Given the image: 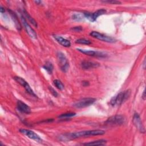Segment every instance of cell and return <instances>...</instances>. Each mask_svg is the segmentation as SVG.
<instances>
[{"label":"cell","mask_w":146,"mask_h":146,"mask_svg":"<svg viewBox=\"0 0 146 146\" xmlns=\"http://www.w3.org/2000/svg\"><path fill=\"white\" fill-rule=\"evenodd\" d=\"M125 119L123 115H116L107 119L105 123L109 125H120L124 123Z\"/></svg>","instance_id":"277c9868"},{"label":"cell","mask_w":146,"mask_h":146,"mask_svg":"<svg viewBox=\"0 0 146 146\" xmlns=\"http://www.w3.org/2000/svg\"><path fill=\"white\" fill-rule=\"evenodd\" d=\"M14 79L18 83H19L20 85H21L22 87H24L26 91L28 94H29L30 95H31L34 97H37L36 94L34 93L33 90L30 87L29 83L24 79H23L22 78H21L20 76H15V77H14Z\"/></svg>","instance_id":"9c48e42d"},{"label":"cell","mask_w":146,"mask_h":146,"mask_svg":"<svg viewBox=\"0 0 146 146\" xmlns=\"http://www.w3.org/2000/svg\"><path fill=\"white\" fill-rule=\"evenodd\" d=\"M76 115V113L75 112H66V113H62L61 115H60L58 117L60 118V119H65V118H69V117H71L72 116H74Z\"/></svg>","instance_id":"ffe728a7"},{"label":"cell","mask_w":146,"mask_h":146,"mask_svg":"<svg viewBox=\"0 0 146 146\" xmlns=\"http://www.w3.org/2000/svg\"><path fill=\"white\" fill-rule=\"evenodd\" d=\"M53 36L54 39L57 41V42H58L60 44H61L63 47H68L71 46V42L69 40L66 38H64L59 35H53Z\"/></svg>","instance_id":"9a60e30c"},{"label":"cell","mask_w":146,"mask_h":146,"mask_svg":"<svg viewBox=\"0 0 146 146\" xmlns=\"http://www.w3.org/2000/svg\"><path fill=\"white\" fill-rule=\"evenodd\" d=\"M72 19L75 20V21H80V20L82 19V17L79 14H74L72 16Z\"/></svg>","instance_id":"484cf974"},{"label":"cell","mask_w":146,"mask_h":146,"mask_svg":"<svg viewBox=\"0 0 146 146\" xmlns=\"http://www.w3.org/2000/svg\"><path fill=\"white\" fill-rule=\"evenodd\" d=\"M48 89H49L50 92L52 94V95L54 96H55V97H57V96H58V94L57 92H56L51 86H49V87H48Z\"/></svg>","instance_id":"cb8c5ba5"},{"label":"cell","mask_w":146,"mask_h":146,"mask_svg":"<svg viewBox=\"0 0 146 146\" xmlns=\"http://www.w3.org/2000/svg\"><path fill=\"white\" fill-rule=\"evenodd\" d=\"M83 83V85L84 86V87H86V86H88L89 85V82L88 81H83L82 82Z\"/></svg>","instance_id":"4316f807"},{"label":"cell","mask_w":146,"mask_h":146,"mask_svg":"<svg viewBox=\"0 0 146 146\" xmlns=\"http://www.w3.org/2000/svg\"><path fill=\"white\" fill-rule=\"evenodd\" d=\"M81 67L83 70H90L91 68H97L100 66V64L98 62L89 61V60H83L81 63Z\"/></svg>","instance_id":"5bb4252c"},{"label":"cell","mask_w":146,"mask_h":146,"mask_svg":"<svg viewBox=\"0 0 146 146\" xmlns=\"http://www.w3.org/2000/svg\"><path fill=\"white\" fill-rule=\"evenodd\" d=\"M131 95V90H127L118 93L113 96L110 102V104L112 107L119 106L127 100Z\"/></svg>","instance_id":"7a4b0ae2"},{"label":"cell","mask_w":146,"mask_h":146,"mask_svg":"<svg viewBox=\"0 0 146 146\" xmlns=\"http://www.w3.org/2000/svg\"><path fill=\"white\" fill-rule=\"evenodd\" d=\"M21 19L22 23L23 25V27L26 31V33L28 34V35L33 39H36L37 38V34L35 32V31L31 27V26L29 25V23L27 22V20L25 18V17L23 15L22 13H21Z\"/></svg>","instance_id":"52a82bcc"},{"label":"cell","mask_w":146,"mask_h":146,"mask_svg":"<svg viewBox=\"0 0 146 146\" xmlns=\"http://www.w3.org/2000/svg\"><path fill=\"white\" fill-rule=\"evenodd\" d=\"M43 68L46 70V71L49 74H51L52 72V71H53V68H54V67H53V65L50 62H46L44 66H43Z\"/></svg>","instance_id":"d6986e66"},{"label":"cell","mask_w":146,"mask_h":146,"mask_svg":"<svg viewBox=\"0 0 146 146\" xmlns=\"http://www.w3.org/2000/svg\"><path fill=\"white\" fill-rule=\"evenodd\" d=\"M132 121L135 125V127L137 128V129L141 133L145 132V128L140 119L139 115L137 113H135L133 115Z\"/></svg>","instance_id":"7c38bea8"},{"label":"cell","mask_w":146,"mask_h":146,"mask_svg":"<svg viewBox=\"0 0 146 146\" xmlns=\"http://www.w3.org/2000/svg\"><path fill=\"white\" fill-rule=\"evenodd\" d=\"M5 9L1 6V7H0V11H1V13H2V14H3V13H5Z\"/></svg>","instance_id":"83f0119b"},{"label":"cell","mask_w":146,"mask_h":146,"mask_svg":"<svg viewBox=\"0 0 146 146\" xmlns=\"http://www.w3.org/2000/svg\"><path fill=\"white\" fill-rule=\"evenodd\" d=\"M106 12H107L106 10H105L104 9H99V10H96V11H95L94 13H89V12L84 13L83 15L86 18H87L90 22H93L96 21L97 18L99 16L106 14Z\"/></svg>","instance_id":"8992f818"},{"label":"cell","mask_w":146,"mask_h":146,"mask_svg":"<svg viewBox=\"0 0 146 146\" xmlns=\"http://www.w3.org/2000/svg\"><path fill=\"white\" fill-rule=\"evenodd\" d=\"M80 52L84 54L85 55L91 56L94 57H98V58H106L107 55L103 52L98 51H94V50H84L81 48H77L76 49Z\"/></svg>","instance_id":"8fae6325"},{"label":"cell","mask_w":146,"mask_h":146,"mask_svg":"<svg viewBox=\"0 0 146 146\" xmlns=\"http://www.w3.org/2000/svg\"><path fill=\"white\" fill-rule=\"evenodd\" d=\"M142 98L143 100H145V90L143 91V95H142Z\"/></svg>","instance_id":"f1b7e54d"},{"label":"cell","mask_w":146,"mask_h":146,"mask_svg":"<svg viewBox=\"0 0 146 146\" xmlns=\"http://www.w3.org/2000/svg\"><path fill=\"white\" fill-rule=\"evenodd\" d=\"M54 84L55 86V87L59 89V90H62L64 88V85L61 82L60 80L58 79H55L54 80Z\"/></svg>","instance_id":"7402d4cb"},{"label":"cell","mask_w":146,"mask_h":146,"mask_svg":"<svg viewBox=\"0 0 146 146\" xmlns=\"http://www.w3.org/2000/svg\"><path fill=\"white\" fill-rule=\"evenodd\" d=\"M102 2H104V3H112V4H115V5H116V4H120L121 2L120 1H116V0H111V1H109V0H107V1H102Z\"/></svg>","instance_id":"603a6c76"},{"label":"cell","mask_w":146,"mask_h":146,"mask_svg":"<svg viewBox=\"0 0 146 146\" xmlns=\"http://www.w3.org/2000/svg\"><path fill=\"white\" fill-rule=\"evenodd\" d=\"M90 35L92 36L93 38H95L96 39H98L100 40L107 42V43H114L116 42V39L111 36H109L107 35H106L100 33L98 31H91L90 34Z\"/></svg>","instance_id":"ba28073f"},{"label":"cell","mask_w":146,"mask_h":146,"mask_svg":"<svg viewBox=\"0 0 146 146\" xmlns=\"http://www.w3.org/2000/svg\"><path fill=\"white\" fill-rule=\"evenodd\" d=\"M96 100V99L94 98H85L73 104V106L78 108H84L93 104Z\"/></svg>","instance_id":"5b68a950"},{"label":"cell","mask_w":146,"mask_h":146,"mask_svg":"<svg viewBox=\"0 0 146 146\" xmlns=\"http://www.w3.org/2000/svg\"><path fill=\"white\" fill-rule=\"evenodd\" d=\"M22 13L23 15L25 17V18H26V19H27V21H29V22L30 23H31L34 26H35L36 27L38 26L37 22L35 21V20L25 10L23 9L22 11Z\"/></svg>","instance_id":"e0dca14e"},{"label":"cell","mask_w":146,"mask_h":146,"mask_svg":"<svg viewBox=\"0 0 146 146\" xmlns=\"http://www.w3.org/2000/svg\"><path fill=\"white\" fill-rule=\"evenodd\" d=\"M107 140L104 139H100L96 141H91L89 143H86L83 144V145H104L106 144Z\"/></svg>","instance_id":"ac0fdd59"},{"label":"cell","mask_w":146,"mask_h":146,"mask_svg":"<svg viewBox=\"0 0 146 146\" xmlns=\"http://www.w3.org/2000/svg\"><path fill=\"white\" fill-rule=\"evenodd\" d=\"M35 3H36L38 5H40V3H42V1H35Z\"/></svg>","instance_id":"f546056e"},{"label":"cell","mask_w":146,"mask_h":146,"mask_svg":"<svg viewBox=\"0 0 146 146\" xmlns=\"http://www.w3.org/2000/svg\"><path fill=\"white\" fill-rule=\"evenodd\" d=\"M17 108L19 112L25 114H29L31 111L30 107L20 100H18L17 102Z\"/></svg>","instance_id":"4fadbf2b"},{"label":"cell","mask_w":146,"mask_h":146,"mask_svg":"<svg viewBox=\"0 0 146 146\" xmlns=\"http://www.w3.org/2000/svg\"><path fill=\"white\" fill-rule=\"evenodd\" d=\"M19 132L21 133H22V134L25 135V136H26L27 137H28L29 138L33 139L37 142L41 143L43 141L42 139L37 133H36L35 132H34L31 130L22 128V129H19Z\"/></svg>","instance_id":"30bf717a"},{"label":"cell","mask_w":146,"mask_h":146,"mask_svg":"<svg viewBox=\"0 0 146 146\" xmlns=\"http://www.w3.org/2000/svg\"><path fill=\"white\" fill-rule=\"evenodd\" d=\"M105 133V131L102 129H94L83 131L79 132L66 133L62 134L60 136L59 138L62 141L70 140L83 137H88L90 136H96V135H103Z\"/></svg>","instance_id":"6da1fadb"},{"label":"cell","mask_w":146,"mask_h":146,"mask_svg":"<svg viewBox=\"0 0 146 146\" xmlns=\"http://www.w3.org/2000/svg\"><path fill=\"white\" fill-rule=\"evenodd\" d=\"M7 10L9 12V14H10V15L12 18V19H13V21H14V22L15 23V26L17 29L18 30H21L22 29V26H21V23L19 22V21L18 20V17H17V14H15V13H14V11H13L12 10H11L10 9H8Z\"/></svg>","instance_id":"2e32d148"},{"label":"cell","mask_w":146,"mask_h":146,"mask_svg":"<svg viewBox=\"0 0 146 146\" xmlns=\"http://www.w3.org/2000/svg\"><path fill=\"white\" fill-rule=\"evenodd\" d=\"M145 59H144V62H143V68L145 69Z\"/></svg>","instance_id":"4dcf8cb0"},{"label":"cell","mask_w":146,"mask_h":146,"mask_svg":"<svg viewBox=\"0 0 146 146\" xmlns=\"http://www.w3.org/2000/svg\"><path fill=\"white\" fill-rule=\"evenodd\" d=\"M57 56V60L58 63V65L60 68V70L64 72H66L70 67L69 62L64 55V53H63L61 51H58L56 54Z\"/></svg>","instance_id":"3957f363"},{"label":"cell","mask_w":146,"mask_h":146,"mask_svg":"<svg viewBox=\"0 0 146 146\" xmlns=\"http://www.w3.org/2000/svg\"><path fill=\"white\" fill-rule=\"evenodd\" d=\"M75 43H78V44H87V45H88V44H91V42L90 40L86 39H84V38H80V39H78L76 40Z\"/></svg>","instance_id":"44dd1931"},{"label":"cell","mask_w":146,"mask_h":146,"mask_svg":"<svg viewBox=\"0 0 146 146\" xmlns=\"http://www.w3.org/2000/svg\"><path fill=\"white\" fill-rule=\"evenodd\" d=\"M82 30H83V29L81 26H76V27H73L71 28V30H73L76 32H80Z\"/></svg>","instance_id":"d4e9b609"}]
</instances>
